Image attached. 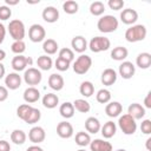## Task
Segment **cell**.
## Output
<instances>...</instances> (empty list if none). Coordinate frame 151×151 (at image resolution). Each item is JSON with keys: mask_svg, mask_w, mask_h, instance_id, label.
Masks as SVG:
<instances>
[{"mask_svg": "<svg viewBox=\"0 0 151 151\" xmlns=\"http://www.w3.org/2000/svg\"><path fill=\"white\" fill-rule=\"evenodd\" d=\"M144 109H151V92H147L144 99Z\"/></svg>", "mask_w": 151, "mask_h": 151, "instance_id": "obj_48", "label": "cell"}, {"mask_svg": "<svg viewBox=\"0 0 151 151\" xmlns=\"http://www.w3.org/2000/svg\"><path fill=\"white\" fill-rule=\"evenodd\" d=\"M107 5L113 11H119L124 7V1L123 0H109L107 1Z\"/></svg>", "mask_w": 151, "mask_h": 151, "instance_id": "obj_44", "label": "cell"}, {"mask_svg": "<svg viewBox=\"0 0 151 151\" xmlns=\"http://www.w3.org/2000/svg\"><path fill=\"white\" fill-rule=\"evenodd\" d=\"M93 53H99L103 51H107L111 47V41L106 37H93L87 46Z\"/></svg>", "mask_w": 151, "mask_h": 151, "instance_id": "obj_6", "label": "cell"}, {"mask_svg": "<svg viewBox=\"0 0 151 151\" xmlns=\"http://www.w3.org/2000/svg\"><path fill=\"white\" fill-rule=\"evenodd\" d=\"M46 37V31L45 28L39 25V24H33L28 28V38L32 42H40L44 41Z\"/></svg>", "mask_w": 151, "mask_h": 151, "instance_id": "obj_8", "label": "cell"}, {"mask_svg": "<svg viewBox=\"0 0 151 151\" xmlns=\"http://www.w3.org/2000/svg\"><path fill=\"white\" fill-rule=\"evenodd\" d=\"M77 151H86V150H84V149H79V150H77Z\"/></svg>", "mask_w": 151, "mask_h": 151, "instance_id": "obj_56", "label": "cell"}, {"mask_svg": "<svg viewBox=\"0 0 151 151\" xmlns=\"http://www.w3.org/2000/svg\"><path fill=\"white\" fill-rule=\"evenodd\" d=\"M41 79H42V74L41 72L35 68V67H28L27 70H25L24 72V80L27 85L29 86H35V85H39L41 83Z\"/></svg>", "mask_w": 151, "mask_h": 151, "instance_id": "obj_7", "label": "cell"}, {"mask_svg": "<svg viewBox=\"0 0 151 151\" xmlns=\"http://www.w3.org/2000/svg\"><path fill=\"white\" fill-rule=\"evenodd\" d=\"M150 142H151V138H147L146 139V149L150 150Z\"/></svg>", "mask_w": 151, "mask_h": 151, "instance_id": "obj_54", "label": "cell"}, {"mask_svg": "<svg viewBox=\"0 0 151 151\" xmlns=\"http://www.w3.org/2000/svg\"><path fill=\"white\" fill-rule=\"evenodd\" d=\"M11 50L13 53H15L17 55L22 54L26 51V44L24 42V40H19V41H13V44L11 45Z\"/></svg>", "mask_w": 151, "mask_h": 151, "instance_id": "obj_39", "label": "cell"}, {"mask_svg": "<svg viewBox=\"0 0 151 151\" xmlns=\"http://www.w3.org/2000/svg\"><path fill=\"white\" fill-rule=\"evenodd\" d=\"M118 72L123 79H131L136 73V66L131 61H123L119 65Z\"/></svg>", "mask_w": 151, "mask_h": 151, "instance_id": "obj_11", "label": "cell"}, {"mask_svg": "<svg viewBox=\"0 0 151 151\" xmlns=\"http://www.w3.org/2000/svg\"><path fill=\"white\" fill-rule=\"evenodd\" d=\"M140 130L144 134H150L151 133V120L150 119H144L140 125Z\"/></svg>", "mask_w": 151, "mask_h": 151, "instance_id": "obj_45", "label": "cell"}, {"mask_svg": "<svg viewBox=\"0 0 151 151\" xmlns=\"http://www.w3.org/2000/svg\"><path fill=\"white\" fill-rule=\"evenodd\" d=\"M5 2L9 6H14V5H18L19 4V0H5Z\"/></svg>", "mask_w": 151, "mask_h": 151, "instance_id": "obj_52", "label": "cell"}, {"mask_svg": "<svg viewBox=\"0 0 151 151\" xmlns=\"http://www.w3.org/2000/svg\"><path fill=\"white\" fill-rule=\"evenodd\" d=\"M26 151H45L42 147H40V146H38V145H31V146H28L27 147V150Z\"/></svg>", "mask_w": 151, "mask_h": 151, "instance_id": "obj_50", "label": "cell"}, {"mask_svg": "<svg viewBox=\"0 0 151 151\" xmlns=\"http://www.w3.org/2000/svg\"><path fill=\"white\" fill-rule=\"evenodd\" d=\"M7 29H8V33H9V35L12 37V39L14 41H19V40H22L25 38V34H26L25 25L19 19L11 20L9 24H8Z\"/></svg>", "mask_w": 151, "mask_h": 151, "instance_id": "obj_3", "label": "cell"}, {"mask_svg": "<svg viewBox=\"0 0 151 151\" xmlns=\"http://www.w3.org/2000/svg\"><path fill=\"white\" fill-rule=\"evenodd\" d=\"M5 37H6V28H5V26L0 22V45L4 42Z\"/></svg>", "mask_w": 151, "mask_h": 151, "instance_id": "obj_49", "label": "cell"}, {"mask_svg": "<svg viewBox=\"0 0 151 151\" xmlns=\"http://www.w3.org/2000/svg\"><path fill=\"white\" fill-rule=\"evenodd\" d=\"M40 118H41V112H40V110L32 106V107L29 109L28 113L26 114V117L24 118V122L27 123V124H35V123H38V122L40 120Z\"/></svg>", "mask_w": 151, "mask_h": 151, "instance_id": "obj_29", "label": "cell"}, {"mask_svg": "<svg viewBox=\"0 0 151 151\" xmlns=\"http://www.w3.org/2000/svg\"><path fill=\"white\" fill-rule=\"evenodd\" d=\"M100 122L98 118L96 117H88L86 120H85V129L87 131V133H98L100 131Z\"/></svg>", "mask_w": 151, "mask_h": 151, "instance_id": "obj_24", "label": "cell"}, {"mask_svg": "<svg viewBox=\"0 0 151 151\" xmlns=\"http://www.w3.org/2000/svg\"><path fill=\"white\" fill-rule=\"evenodd\" d=\"M31 107H32V106H31L29 104H21V105H19V107L17 109V116H18L20 119L24 120V118L26 117V114L28 113V111H29Z\"/></svg>", "mask_w": 151, "mask_h": 151, "instance_id": "obj_42", "label": "cell"}, {"mask_svg": "<svg viewBox=\"0 0 151 151\" xmlns=\"http://www.w3.org/2000/svg\"><path fill=\"white\" fill-rule=\"evenodd\" d=\"M71 46H72L73 52L81 53V54L88 48L87 47V41L83 35H76L71 41Z\"/></svg>", "mask_w": 151, "mask_h": 151, "instance_id": "obj_17", "label": "cell"}, {"mask_svg": "<svg viewBox=\"0 0 151 151\" xmlns=\"http://www.w3.org/2000/svg\"><path fill=\"white\" fill-rule=\"evenodd\" d=\"M0 151H11V145L7 140L5 139L0 140Z\"/></svg>", "mask_w": 151, "mask_h": 151, "instance_id": "obj_47", "label": "cell"}, {"mask_svg": "<svg viewBox=\"0 0 151 151\" xmlns=\"http://www.w3.org/2000/svg\"><path fill=\"white\" fill-rule=\"evenodd\" d=\"M27 139V136L26 133L22 131V130H19V129H15L12 131L11 133V140L15 144V145H22Z\"/></svg>", "mask_w": 151, "mask_h": 151, "instance_id": "obj_32", "label": "cell"}, {"mask_svg": "<svg viewBox=\"0 0 151 151\" xmlns=\"http://www.w3.org/2000/svg\"><path fill=\"white\" fill-rule=\"evenodd\" d=\"M8 98V90L6 86H0V101H5Z\"/></svg>", "mask_w": 151, "mask_h": 151, "instance_id": "obj_46", "label": "cell"}, {"mask_svg": "<svg viewBox=\"0 0 151 151\" xmlns=\"http://www.w3.org/2000/svg\"><path fill=\"white\" fill-rule=\"evenodd\" d=\"M70 66H71V63L70 61H67V60H65V59H61V58H57V60L54 61V67L58 70V71H60V72H64V71H67L68 68H70Z\"/></svg>", "mask_w": 151, "mask_h": 151, "instance_id": "obj_41", "label": "cell"}, {"mask_svg": "<svg viewBox=\"0 0 151 151\" xmlns=\"http://www.w3.org/2000/svg\"><path fill=\"white\" fill-rule=\"evenodd\" d=\"M96 99L100 104H107L111 100V92L107 88H100L96 94Z\"/></svg>", "mask_w": 151, "mask_h": 151, "instance_id": "obj_37", "label": "cell"}, {"mask_svg": "<svg viewBox=\"0 0 151 151\" xmlns=\"http://www.w3.org/2000/svg\"><path fill=\"white\" fill-rule=\"evenodd\" d=\"M65 85V81H64V78L59 74V73H52L50 77H48V86L54 90V91H60L63 90Z\"/></svg>", "mask_w": 151, "mask_h": 151, "instance_id": "obj_22", "label": "cell"}, {"mask_svg": "<svg viewBox=\"0 0 151 151\" xmlns=\"http://www.w3.org/2000/svg\"><path fill=\"white\" fill-rule=\"evenodd\" d=\"M78 8H79V5L74 0H67L63 4V9L67 14H76L78 12Z\"/></svg>", "mask_w": 151, "mask_h": 151, "instance_id": "obj_38", "label": "cell"}, {"mask_svg": "<svg viewBox=\"0 0 151 151\" xmlns=\"http://www.w3.org/2000/svg\"><path fill=\"white\" fill-rule=\"evenodd\" d=\"M105 11V5L101 1H93L90 5V13L94 17H100L104 14Z\"/></svg>", "mask_w": 151, "mask_h": 151, "instance_id": "obj_36", "label": "cell"}, {"mask_svg": "<svg viewBox=\"0 0 151 151\" xmlns=\"http://www.w3.org/2000/svg\"><path fill=\"white\" fill-rule=\"evenodd\" d=\"M127 55H129V51L124 46H117L111 51V58L113 60H117V61L125 60L127 58Z\"/></svg>", "mask_w": 151, "mask_h": 151, "instance_id": "obj_26", "label": "cell"}, {"mask_svg": "<svg viewBox=\"0 0 151 151\" xmlns=\"http://www.w3.org/2000/svg\"><path fill=\"white\" fill-rule=\"evenodd\" d=\"M92 66V59L87 54H80L74 61H73V71L74 73L81 76L88 72V70Z\"/></svg>", "mask_w": 151, "mask_h": 151, "instance_id": "obj_5", "label": "cell"}, {"mask_svg": "<svg viewBox=\"0 0 151 151\" xmlns=\"http://www.w3.org/2000/svg\"><path fill=\"white\" fill-rule=\"evenodd\" d=\"M5 85L7 90H18L21 86V77L17 72L8 73L5 77Z\"/></svg>", "mask_w": 151, "mask_h": 151, "instance_id": "obj_13", "label": "cell"}, {"mask_svg": "<svg viewBox=\"0 0 151 151\" xmlns=\"http://www.w3.org/2000/svg\"><path fill=\"white\" fill-rule=\"evenodd\" d=\"M12 15V9L11 7L4 5V6H0V20H8Z\"/></svg>", "mask_w": 151, "mask_h": 151, "instance_id": "obj_43", "label": "cell"}, {"mask_svg": "<svg viewBox=\"0 0 151 151\" xmlns=\"http://www.w3.org/2000/svg\"><path fill=\"white\" fill-rule=\"evenodd\" d=\"M118 19L113 15H103L100 19H98L97 22V28L101 32V33H112L114 31H117L118 28Z\"/></svg>", "mask_w": 151, "mask_h": 151, "instance_id": "obj_2", "label": "cell"}, {"mask_svg": "<svg viewBox=\"0 0 151 151\" xmlns=\"http://www.w3.org/2000/svg\"><path fill=\"white\" fill-rule=\"evenodd\" d=\"M5 73H6V70H5V66L2 63H0V79H2L5 77Z\"/></svg>", "mask_w": 151, "mask_h": 151, "instance_id": "obj_51", "label": "cell"}, {"mask_svg": "<svg viewBox=\"0 0 151 151\" xmlns=\"http://www.w3.org/2000/svg\"><path fill=\"white\" fill-rule=\"evenodd\" d=\"M74 140H76V144H77V145H79V146L83 147V146L90 145V143H91V137H90V133H87V132H85V131H79V132H77Z\"/></svg>", "mask_w": 151, "mask_h": 151, "instance_id": "obj_34", "label": "cell"}, {"mask_svg": "<svg viewBox=\"0 0 151 151\" xmlns=\"http://www.w3.org/2000/svg\"><path fill=\"white\" fill-rule=\"evenodd\" d=\"M136 65L139 67V68H143V70H146L151 66V54L147 53V52H142L137 55L136 58Z\"/></svg>", "mask_w": 151, "mask_h": 151, "instance_id": "obj_25", "label": "cell"}, {"mask_svg": "<svg viewBox=\"0 0 151 151\" xmlns=\"http://www.w3.org/2000/svg\"><path fill=\"white\" fill-rule=\"evenodd\" d=\"M57 134L63 139H68L73 136V126L71 123L64 120L57 125Z\"/></svg>", "mask_w": 151, "mask_h": 151, "instance_id": "obj_10", "label": "cell"}, {"mask_svg": "<svg viewBox=\"0 0 151 151\" xmlns=\"http://www.w3.org/2000/svg\"><path fill=\"white\" fill-rule=\"evenodd\" d=\"M118 126L123 131V133L126 134V136H131V134H133L137 131V123H136V120L130 114H127V113H125L123 116H119Z\"/></svg>", "mask_w": 151, "mask_h": 151, "instance_id": "obj_4", "label": "cell"}, {"mask_svg": "<svg viewBox=\"0 0 151 151\" xmlns=\"http://www.w3.org/2000/svg\"><path fill=\"white\" fill-rule=\"evenodd\" d=\"M74 107H73V104L72 103H70V101H65V103H63L61 105H60V107H59V113H60V116L63 117V118H65V119H70V118H72L73 116H74Z\"/></svg>", "mask_w": 151, "mask_h": 151, "instance_id": "obj_27", "label": "cell"}, {"mask_svg": "<svg viewBox=\"0 0 151 151\" xmlns=\"http://www.w3.org/2000/svg\"><path fill=\"white\" fill-rule=\"evenodd\" d=\"M58 48H59L58 42H57L54 39H46V40H44V42H42V50H44V52L46 53V55L55 54L57 51H58Z\"/></svg>", "mask_w": 151, "mask_h": 151, "instance_id": "obj_30", "label": "cell"}, {"mask_svg": "<svg viewBox=\"0 0 151 151\" xmlns=\"http://www.w3.org/2000/svg\"><path fill=\"white\" fill-rule=\"evenodd\" d=\"M91 151H112V144L105 139L97 138L90 143Z\"/></svg>", "mask_w": 151, "mask_h": 151, "instance_id": "obj_18", "label": "cell"}, {"mask_svg": "<svg viewBox=\"0 0 151 151\" xmlns=\"http://www.w3.org/2000/svg\"><path fill=\"white\" fill-rule=\"evenodd\" d=\"M59 58L61 59H65L70 63H72L74 60V52L71 50V48H67V47H64L59 51Z\"/></svg>", "mask_w": 151, "mask_h": 151, "instance_id": "obj_40", "label": "cell"}, {"mask_svg": "<svg viewBox=\"0 0 151 151\" xmlns=\"http://www.w3.org/2000/svg\"><path fill=\"white\" fill-rule=\"evenodd\" d=\"M5 58H6V52H5L4 50H1V48H0V63H1Z\"/></svg>", "mask_w": 151, "mask_h": 151, "instance_id": "obj_53", "label": "cell"}, {"mask_svg": "<svg viewBox=\"0 0 151 151\" xmlns=\"http://www.w3.org/2000/svg\"><path fill=\"white\" fill-rule=\"evenodd\" d=\"M42 105L46 109H54L59 104V97L54 93H46L42 97Z\"/></svg>", "mask_w": 151, "mask_h": 151, "instance_id": "obj_28", "label": "cell"}, {"mask_svg": "<svg viewBox=\"0 0 151 151\" xmlns=\"http://www.w3.org/2000/svg\"><path fill=\"white\" fill-rule=\"evenodd\" d=\"M41 17L46 22L53 24V22L58 21V19H59V11L54 6H47L44 8Z\"/></svg>", "mask_w": 151, "mask_h": 151, "instance_id": "obj_16", "label": "cell"}, {"mask_svg": "<svg viewBox=\"0 0 151 151\" xmlns=\"http://www.w3.org/2000/svg\"><path fill=\"white\" fill-rule=\"evenodd\" d=\"M73 107L76 111L80 112V113H87L91 110V105L87 100L85 99H76L73 103Z\"/></svg>", "mask_w": 151, "mask_h": 151, "instance_id": "obj_35", "label": "cell"}, {"mask_svg": "<svg viewBox=\"0 0 151 151\" xmlns=\"http://www.w3.org/2000/svg\"><path fill=\"white\" fill-rule=\"evenodd\" d=\"M116 151H126L125 149H118V150H116Z\"/></svg>", "mask_w": 151, "mask_h": 151, "instance_id": "obj_55", "label": "cell"}, {"mask_svg": "<svg viewBox=\"0 0 151 151\" xmlns=\"http://www.w3.org/2000/svg\"><path fill=\"white\" fill-rule=\"evenodd\" d=\"M127 114H130L134 120H138L145 116V109L138 103H132L127 107Z\"/></svg>", "mask_w": 151, "mask_h": 151, "instance_id": "obj_21", "label": "cell"}, {"mask_svg": "<svg viewBox=\"0 0 151 151\" xmlns=\"http://www.w3.org/2000/svg\"><path fill=\"white\" fill-rule=\"evenodd\" d=\"M123 111V106L119 101H109L105 106V113L110 118H116L119 117Z\"/></svg>", "mask_w": 151, "mask_h": 151, "instance_id": "obj_19", "label": "cell"}, {"mask_svg": "<svg viewBox=\"0 0 151 151\" xmlns=\"http://www.w3.org/2000/svg\"><path fill=\"white\" fill-rule=\"evenodd\" d=\"M117 72L113 70V68H105L103 72H101V76H100V81L103 85L105 86H111L113 85L116 81H117Z\"/></svg>", "mask_w": 151, "mask_h": 151, "instance_id": "obj_15", "label": "cell"}, {"mask_svg": "<svg viewBox=\"0 0 151 151\" xmlns=\"http://www.w3.org/2000/svg\"><path fill=\"white\" fill-rule=\"evenodd\" d=\"M45 138H46V133L41 126H33L28 131V139L33 144H39V143L44 142Z\"/></svg>", "mask_w": 151, "mask_h": 151, "instance_id": "obj_12", "label": "cell"}, {"mask_svg": "<svg viewBox=\"0 0 151 151\" xmlns=\"http://www.w3.org/2000/svg\"><path fill=\"white\" fill-rule=\"evenodd\" d=\"M79 92H80V94L84 96L85 98H88V97H91V96L94 93V85H93L91 81L85 80V81H83V83L80 84V86H79Z\"/></svg>", "mask_w": 151, "mask_h": 151, "instance_id": "obj_33", "label": "cell"}, {"mask_svg": "<svg viewBox=\"0 0 151 151\" xmlns=\"http://www.w3.org/2000/svg\"><path fill=\"white\" fill-rule=\"evenodd\" d=\"M37 65H38V68H40L42 71H48V70H51V67L53 65V61H52V58L51 57L44 54V55L38 57Z\"/></svg>", "mask_w": 151, "mask_h": 151, "instance_id": "obj_31", "label": "cell"}, {"mask_svg": "<svg viewBox=\"0 0 151 151\" xmlns=\"http://www.w3.org/2000/svg\"><path fill=\"white\" fill-rule=\"evenodd\" d=\"M120 20L125 25H133L138 20V13L136 9L125 8L120 12Z\"/></svg>", "mask_w": 151, "mask_h": 151, "instance_id": "obj_14", "label": "cell"}, {"mask_svg": "<svg viewBox=\"0 0 151 151\" xmlns=\"http://www.w3.org/2000/svg\"><path fill=\"white\" fill-rule=\"evenodd\" d=\"M24 100L27 104H33L35 101H38L40 99V92L37 87L34 86H29L24 91Z\"/></svg>", "mask_w": 151, "mask_h": 151, "instance_id": "obj_20", "label": "cell"}, {"mask_svg": "<svg viewBox=\"0 0 151 151\" xmlns=\"http://www.w3.org/2000/svg\"><path fill=\"white\" fill-rule=\"evenodd\" d=\"M100 132H101V136H103L105 139L112 138V137L116 134V132H117V125H116V123H113L112 120L106 122V123L100 127Z\"/></svg>", "mask_w": 151, "mask_h": 151, "instance_id": "obj_23", "label": "cell"}, {"mask_svg": "<svg viewBox=\"0 0 151 151\" xmlns=\"http://www.w3.org/2000/svg\"><path fill=\"white\" fill-rule=\"evenodd\" d=\"M147 31L144 25H132L125 31V39L129 42H137L142 41L146 38Z\"/></svg>", "mask_w": 151, "mask_h": 151, "instance_id": "obj_1", "label": "cell"}, {"mask_svg": "<svg viewBox=\"0 0 151 151\" xmlns=\"http://www.w3.org/2000/svg\"><path fill=\"white\" fill-rule=\"evenodd\" d=\"M33 63L32 58L31 57H26V55H22V54H19V55H15L13 59H12V68L17 72H20V71H24L26 70L27 66H31Z\"/></svg>", "mask_w": 151, "mask_h": 151, "instance_id": "obj_9", "label": "cell"}]
</instances>
